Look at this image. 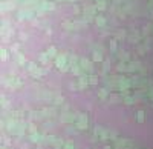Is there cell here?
Segmentation results:
<instances>
[{"mask_svg": "<svg viewBox=\"0 0 153 149\" xmlns=\"http://www.w3.org/2000/svg\"><path fill=\"white\" fill-rule=\"evenodd\" d=\"M66 58H68V55H66V54H58V55L55 57V65H57V68L61 69V71H68Z\"/></svg>", "mask_w": 153, "mask_h": 149, "instance_id": "6da1fadb", "label": "cell"}, {"mask_svg": "<svg viewBox=\"0 0 153 149\" xmlns=\"http://www.w3.org/2000/svg\"><path fill=\"white\" fill-rule=\"evenodd\" d=\"M76 128H78V129H86L87 128V115L80 114L76 117Z\"/></svg>", "mask_w": 153, "mask_h": 149, "instance_id": "7a4b0ae2", "label": "cell"}, {"mask_svg": "<svg viewBox=\"0 0 153 149\" xmlns=\"http://www.w3.org/2000/svg\"><path fill=\"white\" fill-rule=\"evenodd\" d=\"M26 68H28V71H29V72H32V74L35 72V77H37V78H40L41 72H40V69L37 68V65H34V63H28V65H26Z\"/></svg>", "mask_w": 153, "mask_h": 149, "instance_id": "3957f363", "label": "cell"}, {"mask_svg": "<svg viewBox=\"0 0 153 149\" xmlns=\"http://www.w3.org/2000/svg\"><path fill=\"white\" fill-rule=\"evenodd\" d=\"M95 12H96V6H86L84 8V14H86L87 19H92Z\"/></svg>", "mask_w": 153, "mask_h": 149, "instance_id": "277c9868", "label": "cell"}, {"mask_svg": "<svg viewBox=\"0 0 153 149\" xmlns=\"http://www.w3.org/2000/svg\"><path fill=\"white\" fill-rule=\"evenodd\" d=\"M95 23H96V26H100V28H104L106 23H107V20L103 17V15H96V17H95Z\"/></svg>", "mask_w": 153, "mask_h": 149, "instance_id": "5b68a950", "label": "cell"}, {"mask_svg": "<svg viewBox=\"0 0 153 149\" xmlns=\"http://www.w3.org/2000/svg\"><path fill=\"white\" fill-rule=\"evenodd\" d=\"M80 66L83 68L84 71H90V63H89L87 58H81V60H80Z\"/></svg>", "mask_w": 153, "mask_h": 149, "instance_id": "8992f818", "label": "cell"}, {"mask_svg": "<svg viewBox=\"0 0 153 149\" xmlns=\"http://www.w3.org/2000/svg\"><path fill=\"white\" fill-rule=\"evenodd\" d=\"M15 62L19 63V65H26V60H25V55L20 54V52H15Z\"/></svg>", "mask_w": 153, "mask_h": 149, "instance_id": "52a82bcc", "label": "cell"}, {"mask_svg": "<svg viewBox=\"0 0 153 149\" xmlns=\"http://www.w3.org/2000/svg\"><path fill=\"white\" fill-rule=\"evenodd\" d=\"M107 0H96V3H95V6L96 9H100V11H104V9L107 8V5H106Z\"/></svg>", "mask_w": 153, "mask_h": 149, "instance_id": "ba28073f", "label": "cell"}, {"mask_svg": "<svg viewBox=\"0 0 153 149\" xmlns=\"http://www.w3.org/2000/svg\"><path fill=\"white\" fill-rule=\"evenodd\" d=\"M38 60H40L43 65H46V63L49 62V55H48V52H41V54L38 55Z\"/></svg>", "mask_w": 153, "mask_h": 149, "instance_id": "9c48e42d", "label": "cell"}, {"mask_svg": "<svg viewBox=\"0 0 153 149\" xmlns=\"http://www.w3.org/2000/svg\"><path fill=\"white\" fill-rule=\"evenodd\" d=\"M129 86H130V83L125 80V78H121V80H119V89H123V91H124V89H127Z\"/></svg>", "mask_w": 153, "mask_h": 149, "instance_id": "30bf717a", "label": "cell"}, {"mask_svg": "<svg viewBox=\"0 0 153 149\" xmlns=\"http://www.w3.org/2000/svg\"><path fill=\"white\" fill-rule=\"evenodd\" d=\"M48 55L49 57H57V49H55V46H49L48 48Z\"/></svg>", "mask_w": 153, "mask_h": 149, "instance_id": "8fae6325", "label": "cell"}, {"mask_svg": "<svg viewBox=\"0 0 153 149\" xmlns=\"http://www.w3.org/2000/svg\"><path fill=\"white\" fill-rule=\"evenodd\" d=\"M92 58H94V62H101L103 60V54H101V52H98V51H94Z\"/></svg>", "mask_w": 153, "mask_h": 149, "instance_id": "7c38bea8", "label": "cell"}, {"mask_svg": "<svg viewBox=\"0 0 153 149\" xmlns=\"http://www.w3.org/2000/svg\"><path fill=\"white\" fill-rule=\"evenodd\" d=\"M41 9H54V3H51V2H41Z\"/></svg>", "mask_w": 153, "mask_h": 149, "instance_id": "4fadbf2b", "label": "cell"}, {"mask_svg": "<svg viewBox=\"0 0 153 149\" xmlns=\"http://www.w3.org/2000/svg\"><path fill=\"white\" fill-rule=\"evenodd\" d=\"M107 95H109V92L106 91V89H101V91L98 92V97H100L101 100H106V98H107Z\"/></svg>", "mask_w": 153, "mask_h": 149, "instance_id": "5bb4252c", "label": "cell"}, {"mask_svg": "<svg viewBox=\"0 0 153 149\" xmlns=\"http://www.w3.org/2000/svg\"><path fill=\"white\" fill-rule=\"evenodd\" d=\"M136 119H138L139 123H143V121L145 120V114L143 112V111H138V115H136Z\"/></svg>", "mask_w": 153, "mask_h": 149, "instance_id": "9a60e30c", "label": "cell"}, {"mask_svg": "<svg viewBox=\"0 0 153 149\" xmlns=\"http://www.w3.org/2000/svg\"><path fill=\"white\" fill-rule=\"evenodd\" d=\"M78 83H80V86H81V88H86V86H87L86 78H83V77H80V82H78Z\"/></svg>", "mask_w": 153, "mask_h": 149, "instance_id": "2e32d148", "label": "cell"}, {"mask_svg": "<svg viewBox=\"0 0 153 149\" xmlns=\"http://www.w3.org/2000/svg\"><path fill=\"white\" fill-rule=\"evenodd\" d=\"M125 105H130V103H133V98L132 97H125V102H124Z\"/></svg>", "mask_w": 153, "mask_h": 149, "instance_id": "e0dca14e", "label": "cell"}, {"mask_svg": "<svg viewBox=\"0 0 153 149\" xmlns=\"http://www.w3.org/2000/svg\"><path fill=\"white\" fill-rule=\"evenodd\" d=\"M110 48H112V51H115V49H116V43H115V42H112V43H110Z\"/></svg>", "mask_w": 153, "mask_h": 149, "instance_id": "ac0fdd59", "label": "cell"}, {"mask_svg": "<svg viewBox=\"0 0 153 149\" xmlns=\"http://www.w3.org/2000/svg\"><path fill=\"white\" fill-rule=\"evenodd\" d=\"M64 149H74V146H72V143H68L66 146H64Z\"/></svg>", "mask_w": 153, "mask_h": 149, "instance_id": "d6986e66", "label": "cell"}, {"mask_svg": "<svg viewBox=\"0 0 153 149\" xmlns=\"http://www.w3.org/2000/svg\"><path fill=\"white\" fill-rule=\"evenodd\" d=\"M2 58H6V49H2Z\"/></svg>", "mask_w": 153, "mask_h": 149, "instance_id": "ffe728a7", "label": "cell"}, {"mask_svg": "<svg viewBox=\"0 0 153 149\" xmlns=\"http://www.w3.org/2000/svg\"><path fill=\"white\" fill-rule=\"evenodd\" d=\"M15 49H19V45H17V43L12 45V51H15Z\"/></svg>", "mask_w": 153, "mask_h": 149, "instance_id": "44dd1931", "label": "cell"}, {"mask_svg": "<svg viewBox=\"0 0 153 149\" xmlns=\"http://www.w3.org/2000/svg\"><path fill=\"white\" fill-rule=\"evenodd\" d=\"M104 149H112V148H109V146H107V148H104Z\"/></svg>", "mask_w": 153, "mask_h": 149, "instance_id": "7402d4cb", "label": "cell"}, {"mask_svg": "<svg viewBox=\"0 0 153 149\" xmlns=\"http://www.w3.org/2000/svg\"><path fill=\"white\" fill-rule=\"evenodd\" d=\"M3 2H9V0H3Z\"/></svg>", "mask_w": 153, "mask_h": 149, "instance_id": "603a6c76", "label": "cell"}, {"mask_svg": "<svg viewBox=\"0 0 153 149\" xmlns=\"http://www.w3.org/2000/svg\"><path fill=\"white\" fill-rule=\"evenodd\" d=\"M57 2H63V0H57Z\"/></svg>", "mask_w": 153, "mask_h": 149, "instance_id": "cb8c5ba5", "label": "cell"}, {"mask_svg": "<svg viewBox=\"0 0 153 149\" xmlns=\"http://www.w3.org/2000/svg\"><path fill=\"white\" fill-rule=\"evenodd\" d=\"M70 2H75V0H70Z\"/></svg>", "mask_w": 153, "mask_h": 149, "instance_id": "d4e9b609", "label": "cell"}, {"mask_svg": "<svg viewBox=\"0 0 153 149\" xmlns=\"http://www.w3.org/2000/svg\"><path fill=\"white\" fill-rule=\"evenodd\" d=\"M17 2H21V0H17Z\"/></svg>", "mask_w": 153, "mask_h": 149, "instance_id": "484cf974", "label": "cell"}]
</instances>
